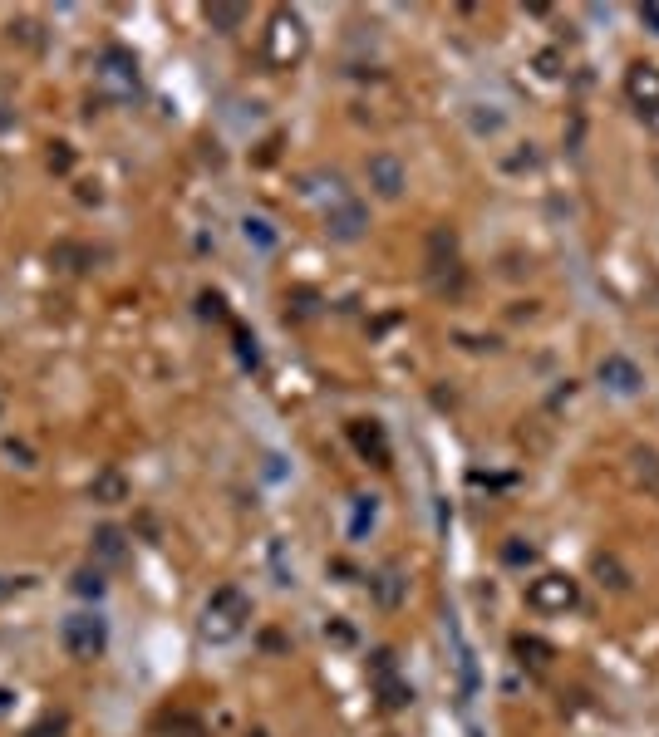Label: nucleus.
<instances>
[{"label":"nucleus","instance_id":"nucleus-1","mask_svg":"<svg viewBox=\"0 0 659 737\" xmlns=\"http://www.w3.org/2000/svg\"><path fill=\"white\" fill-rule=\"evenodd\" d=\"M251 620V600L241 595L237 585H217L212 595H207V610H202V634L212 639V644H232L241 629Z\"/></svg>","mask_w":659,"mask_h":737},{"label":"nucleus","instance_id":"nucleus-2","mask_svg":"<svg viewBox=\"0 0 659 737\" xmlns=\"http://www.w3.org/2000/svg\"><path fill=\"white\" fill-rule=\"evenodd\" d=\"M60 644L69 659H99L104 644H109V624H104V615H94V610H74L60 624Z\"/></svg>","mask_w":659,"mask_h":737},{"label":"nucleus","instance_id":"nucleus-3","mask_svg":"<svg viewBox=\"0 0 659 737\" xmlns=\"http://www.w3.org/2000/svg\"><path fill=\"white\" fill-rule=\"evenodd\" d=\"M527 605H532L537 615H566V610L581 605V585H576L566 570H546V575H537V580L527 585Z\"/></svg>","mask_w":659,"mask_h":737},{"label":"nucleus","instance_id":"nucleus-4","mask_svg":"<svg viewBox=\"0 0 659 737\" xmlns=\"http://www.w3.org/2000/svg\"><path fill=\"white\" fill-rule=\"evenodd\" d=\"M596 379H600V389H610V394H620V398H630V394H640V389H645L640 364H635V359H625V354H605V359H600V369H596Z\"/></svg>","mask_w":659,"mask_h":737},{"label":"nucleus","instance_id":"nucleus-5","mask_svg":"<svg viewBox=\"0 0 659 737\" xmlns=\"http://www.w3.org/2000/svg\"><path fill=\"white\" fill-rule=\"evenodd\" d=\"M364 227H369V212H364L355 197H335V207L325 212V231L335 241H360Z\"/></svg>","mask_w":659,"mask_h":737},{"label":"nucleus","instance_id":"nucleus-6","mask_svg":"<svg viewBox=\"0 0 659 737\" xmlns=\"http://www.w3.org/2000/svg\"><path fill=\"white\" fill-rule=\"evenodd\" d=\"M625 94H630V104H635V109L655 114V109H659V64H650V59L630 64V69H625Z\"/></svg>","mask_w":659,"mask_h":737},{"label":"nucleus","instance_id":"nucleus-7","mask_svg":"<svg viewBox=\"0 0 659 737\" xmlns=\"http://www.w3.org/2000/svg\"><path fill=\"white\" fill-rule=\"evenodd\" d=\"M300 50H305L300 20L296 15H276V20H271V59H276V64H291V59H300Z\"/></svg>","mask_w":659,"mask_h":737},{"label":"nucleus","instance_id":"nucleus-8","mask_svg":"<svg viewBox=\"0 0 659 737\" xmlns=\"http://www.w3.org/2000/svg\"><path fill=\"white\" fill-rule=\"evenodd\" d=\"M364 172H369V187H374L379 197H389V202H394V197L404 192V182H409V177H404V163L389 158V153H374Z\"/></svg>","mask_w":659,"mask_h":737},{"label":"nucleus","instance_id":"nucleus-9","mask_svg":"<svg viewBox=\"0 0 659 737\" xmlns=\"http://www.w3.org/2000/svg\"><path fill=\"white\" fill-rule=\"evenodd\" d=\"M94 561L99 566H123L128 561V531L123 526H99L94 531Z\"/></svg>","mask_w":659,"mask_h":737},{"label":"nucleus","instance_id":"nucleus-10","mask_svg":"<svg viewBox=\"0 0 659 737\" xmlns=\"http://www.w3.org/2000/svg\"><path fill=\"white\" fill-rule=\"evenodd\" d=\"M350 443L360 448L364 457H374V467H389V443H384V433H379V423H350Z\"/></svg>","mask_w":659,"mask_h":737},{"label":"nucleus","instance_id":"nucleus-11","mask_svg":"<svg viewBox=\"0 0 659 737\" xmlns=\"http://www.w3.org/2000/svg\"><path fill=\"white\" fill-rule=\"evenodd\" d=\"M104 79H114V84H123V89H133L138 84V59L128 55V50H104Z\"/></svg>","mask_w":659,"mask_h":737},{"label":"nucleus","instance_id":"nucleus-12","mask_svg":"<svg viewBox=\"0 0 659 737\" xmlns=\"http://www.w3.org/2000/svg\"><path fill=\"white\" fill-rule=\"evenodd\" d=\"M89 497H94V502H104V507L128 502V482H123L119 472H99V477L89 482Z\"/></svg>","mask_w":659,"mask_h":737},{"label":"nucleus","instance_id":"nucleus-13","mask_svg":"<svg viewBox=\"0 0 659 737\" xmlns=\"http://www.w3.org/2000/svg\"><path fill=\"white\" fill-rule=\"evenodd\" d=\"M207 25L222 30V35H232L237 25H246V5H207Z\"/></svg>","mask_w":659,"mask_h":737},{"label":"nucleus","instance_id":"nucleus-14","mask_svg":"<svg viewBox=\"0 0 659 737\" xmlns=\"http://www.w3.org/2000/svg\"><path fill=\"white\" fill-rule=\"evenodd\" d=\"M69 585H74V595H84V600H99V595H104V566H79Z\"/></svg>","mask_w":659,"mask_h":737},{"label":"nucleus","instance_id":"nucleus-15","mask_svg":"<svg viewBox=\"0 0 659 737\" xmlns=\"http://www.w3.org/2000/svg\"><path fill=\"white\" fill-rule=\"evenodd\" d=\"M64 733H69V718H64V713H45L25 737H64Z\"/></svg>","mask_w":659,"mask_h":737},{"label":"nucleus","instance_id":"nucleus-16","mask_svg":"<svg viewBox=\"0 0 659 737\" xmlns=\"http://www.w3.org/2000/svg\"><path fill=\"white\" fill-rule=\"evenodd\" d=\"M374 521V497H355V521H350V536H364V526Z\"/></svg>","mask_w":659,"mask_h":737},{"label":"nucleus","instance_id":"nucleus-17","mask_svg":"<svg viewBox=\"0 0 659 737\" xmlns=\"http://www.w3.org/2000/svg\"><path fill=\"white\" fill-rule=\"evenodd\" d=\"M55 261H60L64 271H84L79 261H89V251L84 246H55Z\"/></svg>","mask_w":659,"mask_h":737},{"label":"nucleus","instance_id":"nucleus-18","mask_svg":"<svg viewBox=\"0 0 659 737\" xmlns=\"http://www.w3.org/2000/svg\"><path fill=\"white\" fill-rule=\"evenodd\" d=\"M517 654H522V659L532 654V664H546V659H551V644H541V639H527V634H522V639H517Z\"/></svg>","mask_w":659,"mask_h":737},{"label":"nucleus","instance_id":"nucleus-19","mask_svg":"<svg viewBox=\"0 0 659 737\" xmlns=\"http://www.w3.org/2000/svg\"><path fill=\"white\" fill-rule=\"evenodd\" d=\"M251 236H256L261 246H276V236L266 231V222H246V241H251Z\"/></svg>","mask_w":659,"mask_h":737},{"label":"nucleus","instance_id":"nucleus-20","mask_svg":"<svg viewBox=\"0 0 659 737\" xmlns=\"http://www.w3.org/2000/svg\"><path fill=\"white\" fill-rule=\"evenodd\" d=\"M502 556H507V561H512V566H522V561H532V546H527V551H522V546H507V551H502Z\"/></svg>","mask_w":659,"mask_h":737},{"label":"nucleus","instance_id":"nucleus-21","mask_svg":"<svg viewBox=\"0 0 659 737\" xmlns=\"http://www.w3.org/2000/svg\"><path fill=\"white\" fill-rule=\"evenodd\" d=\"M640 20H645V25L659 35V5H640Z\"/></svg>","mask_w":659,"mask_h":737},{"label":"nucleus","instance_id":"nucleus-22","mask_svg":"<svg viewBox=\"0 0 659 737\" xmlns=\"http://www.w3.org/2000/svg\"><path fill=\"white\" fill-rule=\"evenodd\" d=\"M20 585H25V580H10V575H0V600H5V595H15Z\"/></svg>","mask_w":659,"mask_h":737},{"label":"nucleus","instance_id":"nucleus-23","mask_svg":"<svg viewBox=\"0 0 659 737\" xmlns=\"http://www.w3.org/2000/svg\"><path fill=\"white\" fill-rule=\"evenodd\" d=\"M69 163H74V158H69V148H60V153H50V168H69Z\"/></svg>","mask_w":659,"mask_h":737},{"label":"nucleus","instance_id":"nucleus-24","mask_svg":"<svg viewBox=\"0 0 659 737\" xmlns=\"http://www.w3.org/2000/svg\"><path fill=\"white\" fill-rule=\"evenodd\" d=\"M0 708H5V693H0Z\"/></svg>","mask_w":659,"mask_h":737}]
</instances>
